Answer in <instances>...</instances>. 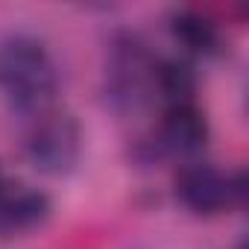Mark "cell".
I'll list each match as a JSON object with an SVG mask.
<instances>
[{
  "label": "cell",
  "mask_w": 249,
  "mask_h": 249,
  "mask_svg": "<svg viewBox=\"0 0 249 249\" xmlns=\"http://www.w3.org/2000/svg\"><path fill=\"white\" fill-rule=\"evenodd\" d=\"M50 217V199L41 191L21 188L12 194L0 191V231H30Z\"/></svg>",
  "instance_id": "cell-5"
},
{
  "label": "cell",
  "mask_w": 249,
  "mask_h": 249,
  "mask_svg": "<svg viewBox=\"0 0 249 249\" xmlns=\"http://www.w3.org/2000/svg\"><path fill=\"white\" fill-rule=\"evenodd\" d=\"M0 191H3V185H0Z\"/></svg>",
  "instance_id": "cell-8"
},
{
  "label": "cell",
  "mask_w": 249,
  "mask_h": 249,
  "mask_svg": "<svg viewBox=\"0 0 249 249\" xmlns=\"http://www.w3.org/2000/svg\"><path fill=\"white\" fill-rule=\"evenodd\" d=\"M205 141H208V123H205V114L194 103H179V106H170L164 111L161 144L167 150L191 156V153L202 150Z\"/></svg>",
  "instance_id": "cell-4"
},
{
  "label": "cell",
  "mask_w": 249,
  "mask_h": 249,
  "mask_svg": "<svg viewBox=\"0 0 249 249\" xmlns=\"http://www.w3.org/2000/svg\"><path fill=\"white\" fill-rule=\"evenodd\" d=\"M30 161L44 173H65L79 156V129L68 114H44L27 138Z\"/></svg>",
  "instance_id": "cell-2"
},
{
  "label": "cell",
  "mask_w": 249,
  "mask_h": 249,
  "mask_svg": "<svg viewBox=\"0 0 249 249\" xmlns=\"http://www.w3.org/2000/svg\"><path fill=\"white\" fill-rule=\"evenodd\" d=\"M156 85L170 100V106H179V103H191L194 88H196V76H194L191 65H185L179 59H164L156 68Z\"/></svg>",
  "instance_id": "cell-7"
},
{
  "label": "cell",
  "mask_w": 249,
  "mask_h": 249,
  "mask_svg": "<svg viewBox=\"0 0 249 249\" xmlns=\"http://www.w3.org/2000/svg\"><path fill=\"white\" fill-rule=\"evenodd\" d=\"M0 88L18 108H41L56 91V71L47 50L33 38L0 44Z\"/></svg>",
  "instance_id": "cell-1"
},
{
  "label": "cell",
  "mask_w": 249,
  "mask_h": 249,
  "mask_svg": "<svg viewBox=\"0 0 249 249\" xmlns=\"http://www.w3.org/2000/svg\"><path fill=\"white\" fill-rule=\"evenodd\" d=\"M243 194V179L231 182L211 164H191L176 176V196L194 214H217Z\"/></svg>",
  "instance_id": "cell-3"
},
{
  "label": "cell",
  "mask_w": 249,
  "mask_h": 249,
  "mask_svg": "<svg viewBox=\"0 0 249 249\" xmlns=\"http://www.w3.org/2000/svg\"><path fill=\"white\" fill-rule=\"evenodd\" d=\"M170 30L176 36V41L182 47H188L191 53H214L217 44H220V36H217V27L199 15V12H176L173 21H170Z\"/></svg>",
  "instance_id": "cell-6"
}]
</instances>
